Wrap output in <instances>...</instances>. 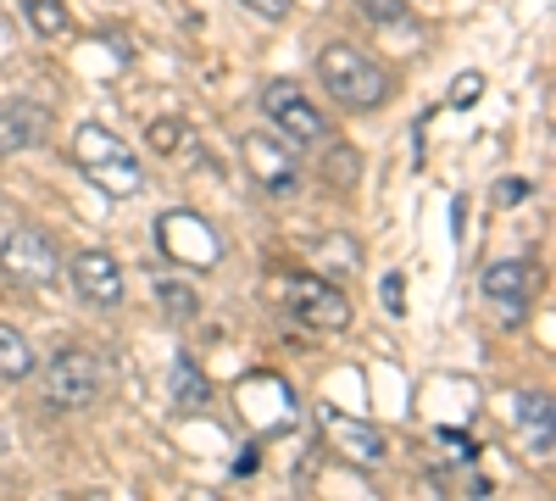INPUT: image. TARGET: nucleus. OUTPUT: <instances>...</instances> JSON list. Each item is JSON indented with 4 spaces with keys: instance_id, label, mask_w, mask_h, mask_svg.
<instances>
[{
    "instance_id": "4be33fe9",
    "label": "nucleus",
    "mask_w": 556,
    "mask_h": 501,
    "mask_svg": "<svg viewBox=\"0 0 556 501\" xmlns=\"http://www.w3.org/2000/svg\"><path fill=\"white\" fill-rule=\"evenodd\" d=\"M523 196H529V178H501V190H495L501 206H518Z\"/></svg>"
},
{
    "instance_id": "f03ea898",
    "label": "nucleus",
    "mask_w": 556,
    "mask_h": 501,
    "mask_svg": "<svg viewBox=\"0 0 556 501\" xmlns=\"http://www.w3.org/2000/svg\"><path fill=\"white\" fill-rule=\"evenodd\" d=\"M73 156H78V167L96 178L112 201L146 190V167H139V156L117 140L112 128H101V123H84V128L73 134Z\"/></svg>"
},
{
    "instance_id": "4468645a",
    "label": "nucleus",
    "mask_w": 556,
    "mask_h": 501,
    "mask_svg": "<svg viewBox=\"0 0 556 501\" xmlns=\"http://www.w3.org/2000/svg\"><path fill=\"white\" fill-rule=\"evenodd\" d=\"M156 301H162V312L173 317V324H195V317H201V296H195V285L173 279V273H156Z\"/></svg>"
},
{
    "instance_id": "6e6552de",
    "label": "nucleus",
    "mask_w": 556,
    "mask_h": 501,
    "mask_svg": "<svg viewBox=\"0 0 556 501\" xmlns=\"http://www.w3.org/2000/svg\"><path fill=\"white\" fill-rule=\"evenodd\" d=\"M534 285H540V267H534V262H490V267H484V301L501 306V324H506V329L523 324Z\"/></svg>"
},
{
    "instance_id": "1a4fd4ad",
    "label": "nucleus",
    "mask_w": 556,
    "mask_h": 501,
    "mask_svg": "<svg viewBox=\"0 0 556 501\" xmlns=\"http://www.w3.org/2000/svg\"><path fill=\"white\" fill-rule=\"evenodd\" d=\"M240 151H245V167L256 173V185H262V190L290 196V190L301 185V162H295V151H290L285 140H267V134H245Z\"/></svg>"
},
{
    "instance_id": "f3484780",
    "label": "nucleus",
    "mask_w": 556,
    "mask_h": 501,
    "mask_svg": "<svg viewBox=\"0 0 556 501\" xmlns=\"http://www.w3.org/2000/svg\"><path fill=\"white\" fill-rule=\"evenodd\" d=\"M173 396H178V406H206V379H201V368H195V362L190 356H178L173 362Z\"/></svg>"
},
{
    "instance_id": "f257e3e1",
    "label": "nucleus",
    "mask_w": 556,
    "mask_h": 501,
    "mask_svg": "<svg viewBox=\"0 0 556 501\" xmlns=\"http://www.w3.org/2000/svg\"><path fill=\"white\" fill-rule=\"evenodd\" d=\"M317 78L351 112H374V107L390 101V73L374 57H362L356 45H329V51L317 57Z\"/></svg>"
},
{
    "instance_id": "9d476101",
    "label": "nucleus",
    "mask_w": 556,
    "mask_h": 501,
    "mask_svg": "<svg viewBox=\"0 0 556 501\" xmlns=\"http://www.w3.org/2000/svg\"><path fill=\"white\" fill-rule=\"evenodd\" d=\"M67 273H73V290L89 306H117L123 301V267H117L112 251H78L67 262Z\"/></svg>"
},
{
    "instance_id": "412c9836",
    "label": "nucleus",
    "mask_w": 556,
    "mask_h": 501,
    "mask_svg": "<svg viewBox=\"0 0 556 501\" xmlns=\"http://www.w3.org/2000/svg\"><path fill=\"white\" fill-rule=\"evenodd\" d=\"M178 140H184V128H178L173 117H162V123H151V146H156L162 156H167V151H173Z\"/></svg>"
},
{
    "instance_id": "7ed1b4c3",
    "label": "nucleus",
    "mask_w": 556,
    "mask_h": 501,
    "mask_svg": "<svg viewBox=\"0 0 556 501\" xmlns=\"http://www.w3.org/2000/svg\"><path fill=\"white\" fill-rule=\"evenodd\" d=\"M156 240L162 251L178 262V267H217L223 262V235L212 229V223L201 212H162L156 217Z\"/></svg>"
},
{
    "instance_id": "5701e85b",
    "label": "nucleus",
    "mask_w": 556,
    "mask_h": 501,
    "mask_svg": "<svg viewBox=\"0 0 556 501\" xmlns=\"http://www.w3.org/2000/svg\"><path fill=\"white\" fill-rule=\"evenodd\" d=\"M245 7H251L256 17H267V23H278V17H285V12H290V0H245Z\"/></svg>"
},
{
    "instance_id": "20e7f679",
    "label": "nucleus",
    "mask_w": 556,
    "mask_h": 501,
    "mask_svg": "<svg viewBox=\"0 0 556 501\" xmlns=\"http://www.w3.org/2000/svg\"><path fill=\"white\" fill-rule=\"evenodd\" d=\"M101 356L96 351H62L51 356V368H45V401L62 406V413H78L101 396Z\"/></svg>"
},
{
    "instance_id": "39448f33",
    "label": "nucleus",
    "mask_w": 556,
    "mask_h": 501,
    "mask_svg": "<svg viewBox=\"0 0 556 501\" xmlns=\"http://www.w3.org/2000/svg\"><path fill=\"white\" fill-rule=\"evenodd\" d=\"M0 273H12L17 285H34V290H45V285H56L62 279V256H56V246L45 240L39 229H12L7 240H0Z\"/></svg>"
},
{
    "instance_id": "6ab92c4d",
    "label": "nucleus",
    "mask_w": 556,
    "mask_h": 501,
    "mask_svg": "<svg viewBox=\"0 0 556 501\" xmlns=\"http://www.w3.org/2000/svg\"><path fill=\"white\" fill-rule=\"evenodd\" d=\"M379 301H384V312H390V317H401V312H406V285H401V273H384Z\"/></svg>"
},
{
    "instance_id": "a211bd4d",
    "label": "nucleus",
    "mask_w": 556,
    "mask_h": 501,
    "mask_svg": "<svg viewBox=\"0 0 556 501\" xmlns=\"http://www.w3.org/2000/svg\"><path fill=\"white\" fill-rule=\"evenodd\" d=\"M356 12H362L367 23H401V17H406L401 0H356Z\"/></svg>"
},
{
    "instance_id": "dca6fc26",
    "label": "nucleus",
    "mask_w": 556,
    "mask_h": 501,
    "mask_svg": "<svg viewBox=\"0 0 556 501\" xmlns=\"http://www.w3.org/2000/svg\"><path fill=\"white\" fill-rule=\"evenodd\" d=\"M0 374L7 379H28L34 374V351H28V340L12 324H0Z\"/></svg>"
},
{
    "instance_id": "9b49d317",
    "label": "nucleus",
    "mask_w": 556,
    "mask_h": 501,
    "mask_svg": "<svg viewBox=\"0 0 556 501\" xmlns=\"http://www.w3.org/2000/svg\"><path fill=\"white\" fill-rule=\"evenodd\" d=\"M45 134H51V107H39L28 96H7V101H0V156L45 146Z\"/></svg>"
},
{
    "instance_id": "ddd939ff",
    "label": "nucleus",
    "mask_w": 556,
    "mask_h": 501,
    "mask_svg": "<svg viewBox=\"0 0 556 501\" xmlns=\"http://www.w3.org/2000/svg\"><path fill=\"white\" fill-rule=\"evenodd\" d=\"M518 424L529 435V458L551 463V401L545 396H523L518 401Z\"/></svg>"
},
{
    "instance_id": "2eb2a0df",
    "label": "nucleus",
    "mask_w": 556,
    "mask_h": 501,
    "mask_svg": "<svg viewBox=\"0 0 556 501\" xmlns=\"http://www.w3.org/2000/svg\"><path fill=\"white\" fill-rule=\"evenodd\" d=\"M23 17H28V28H34L39 39H62V34L73 28V17H67L62 0H23Z\"/></svg>"
},
{
    "instance_id": "0eeeda50",
    "label": "nucleus",
    "mask_w": 556,
    "mask_h": 501,
    "mask_svg": "<svg viewBox=\"0 0 556 501\" xmlns=\"http://www.w3.org/2000/svg\"><path fill=\"white\" fill-rule=\"evenodd\" d=\"M285 306L312 329H345L351 324V301L329 279H317V273H301V279L285 285Z\"/></svg>"
},
{
    "instance_id": "f8f14e48",
    "label": "nucleus",
    "mask_w": 556,
    "mask_h": 501,
    "mask_svg": "<svg viewBox=\"0 0 556 501\" xmlns=\"http://www.w3.org/2000/svg\"><path fill=\"white\" fill-rule=\"evenodd\" d=\"M329 429L340 435V446L351 451V458H362V463H384V435H379L374 424H356V418L329 413Z\"/></svg>"
},
{
    "instance_id": "aec40b11",
    "label": "nucleus",
    "mask_w": 556,
    "mask_h": 501,
    "mask_svg": "<svg viewBox=\"0 0 556 501\" xmlns=\"http://www.w3.org/2000/svg\"><path fill=\"white\" fill-rule=\"evenodd\" d=\"M479 89H484L479 73H462V78L451 84V107H473V101H479Z\"/></svg>"
},
{
    "instance_id": "423d86ee",
    "label": "nucleus",
    "mask_w": 556,
    "mask_h": 501,
    "mask_svg": "<svg viewBox=\"0 0 556 501\" xmlns=\"http://www.w3.org/2000/svg\"><path fill=\"white\" fill-rule=\"evenodd\" d=\"M262 107H267V117L290 134L295 146H317V140H329V117H323L317 107H312V96H301V89L290 84V78H278V84H267L262 89Z\"/></svg>"
}]
</instances>
